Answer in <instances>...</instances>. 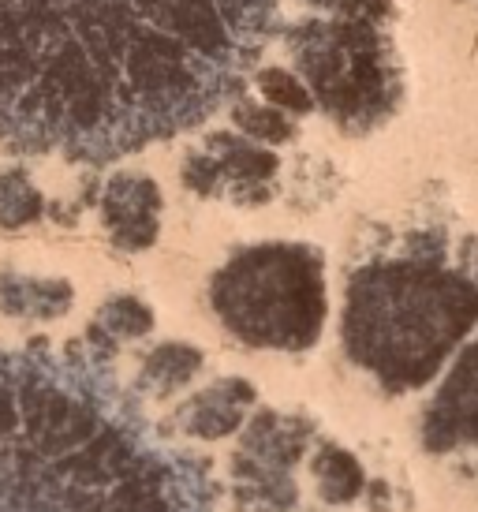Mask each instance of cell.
Instances as JSON below:
<instances>
[{
    "label": "cell",
    "mask_w": 478,
    "mask_h": 512,
    "mask_svg": "<svg viewBox=\"0 0 478 512\" xmlns=\"http://www.w3.org/2000/svg\"><path fill=\"white\" fill-rule=\"evenodd\" d=\"M277 0H0V146L113 161L236 98Z\"/></svg>",
    "instance_id": "cell-1"
},
{
    "label": "cell",
    "mask_w": 478,
    "mask_h": 512,
    "mask_svg": "<svg viewBox=\"0 0 478 512\" xmlns=\"http://www.w3.org/2000/svg\"><path fill=\"white\" fill-rule=\"evenodd\" d=\"M0 512H183V494L98 363L23 348L0 352Z\"/></svg>",
    "instance_id": "cell-2"
},
{
    "label": "cell",
    "mask_w": 478,
    "mask_h": 512,
    "mask_svg": "<svg viewBox=\"0 0 478 512\" xmlns=\"http://www.w3.org/2000/svg\"><path fill=\"white\" fill-rule=\"evenodd\" d=\"M478 318V288L430 266H389L355 277L348 344L352 356L415 385L437 370L449 344Z\"/></svg>",
    "instance_id": "cell-3"
},
{
    "label": "cell",
    "mask_w": 478,
    "mask_h": 512,
    "mask_svg": "<svg viewBox=\"0 0 478 512\" xmlns=\"http://www.w3.org/2000/svg\"><path fill=\"white\" fill-rule=\"evenodd\" d=\"M288 45L310 98L325 113L337 116L340 124L366 131L370 124L385 120L396 105L400 83L381 19H310L288 34Z\"/></svg>",
    "instance_id": "cell-4"
},
{
    "label": "cell",
    "mask_w": 478,
    "mask_h": 512,
    "mask_svg": "<svg viewBox=\"0 0 478 512\" xmlns=\"http://www.w3.org/2000/svg\"><path fill=\"white\" fill-rule=\"evenodd\" d=\"M213 307L251 344H310L322 326V277L299 247H258L213 281Z\"/></svg>",
    "instance_id": "cell-5"
},
{
    "label": "cell",
    "mask_w": 478,
    "mask_h": 512,
    "mask_svg": "<svg viewBox=\"0 0 478 512\" xmlns=\"http://www.w3.org/2000/svg\"><path fill=\"white\" fill-rule=\"evenodd\" d=\"M157 214H161V195H157L154 180L120 172L105 184L101 221H105L116 247H124V251L150 247L157 240Z\"/></svg>",
    "instance_id": "cell-6"
},
{
    "label": "cell",
    "mask_w": 478,
    "mask_h": 512,
    "mask_svg": "<svg viewBox=\"0 0 478 512\" xmlns=\"http://www.w3.org/2000/svg\"><path fill=\"white\" fill-rule=\"evenodd\" d=\"M71 292L68 281H49V277H27V273H0V314L8 318H60L68 314Z\"/></svg>",
    "instance_id": "cell-7"
},
{
    "label": "cell",
    "mask_w": 478,
    "mask_h": 512,
    "mask_svg": "<svg viewBox=\"0 0 478 512\" xmlns=\"http://www.w3.org/2000/svg\"><path fill=\"white\" fill-rule=\"evenodd\" d=\"M154 326V314L150 307L135 296H113L105 307L98 311V318L86 329V341L94 344L98 352H113L120 341H135V337H146Z\"/></svg>",
    "instance_id": "cell-8"
},
{
    "label": "cell",
    "mask_w": 478,
    "mask_h": 512,
    "mask_svg": "<svg viewBox=\"0 0 478 512\" xmlns=\"http://www.w3.org/2000/svg\"><path fill=\"white\" fill-rule=\"evenodd\" d=\"M45 217V199L34 187L27 169H4L0 172V228L19 232V228L38 225Z\"/></svg>",
    "instance_id": "cell-9"
},
{
    "label": "cell",
    "mask_w": 478,
    "mask_h": 512,
    "mask_svg": "<svg viewBox=\"0 0 478 512\" xmlns=\"http://www.w3.org/2000/svg\"><path fill=\"white\" fill-rule=\"evenodd\" d=\"M202 367V356L187 344H161L154 356L142 367V382L154 393H172L176 385H183L195 370Z\"/></svg>",
    "instance_id": "cell-10"
},
{
    "label": "cell",
    "mask_w": 478,
    "mask_h": 512,
    "mask_svg": "<svg viewBox=\"0 0 478 512\" xmlns=\"http://www.w3.org/2000/svg\"><path fill=\"white\" fill-rule=\"evenodd\" d=\"M258 86H262V94H266L269 105H281V109H292V113H307L310 105H314L310 90L299 83V75H288V72H281V68L262 72Z\"/></svg>",
    "instance_id": "cell-11"
},
{
    "label": "cell",
    "mask_w": 478,
    "mask_h": 512,
    "mask_svg": "<svg viewBox=\"0 0 478 512\" xmlns=\"http://www.w3.org/2000/svg\"><path fill=\"white\" fill-rule=\"evenodd\" d=\"M236 128L247 131V135H254V139H288L292 135V124L284 120L281 113H273V109H262V105H251V101H243L236 109Z\"/></svg>",
    "instance_id": "cell-12"
},
{
    "label": "cell",
    "mask_w": 478,
    "mask_h": 512,
    "mask_svg": "<svg viewBox=\"0 0 478 512\" xmlns=\"http://www.w3.org/2000/svg\"><path fill=\"white\" fill-rule=\"evenodd\" d=\"M322 4L337 15H366V19H385L389 15V0H310Z\"/></svg>",
    "instance_id": "cell-13"
}]
</instances>
